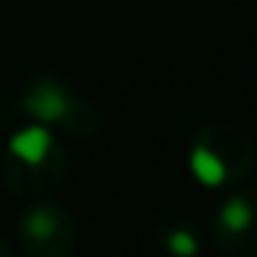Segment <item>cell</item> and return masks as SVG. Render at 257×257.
Wrapping results in <instances>:
<instances>
[{
    "label": "cell",
    "mask_w": 257,
    "mask_h": 257,
    "mask_svg": "<svg viewBox=\"0 0 257 257\" xmlns=\"http://www.w3.org/2000/svg\"><path fill=\"white\" fill-rule=\"evenodd\" d=\"M23 105L36 122L42 124H61L69 133L89 136L97 127V113L80 97H75L61 80L36 78L23 97Z\"/></svg>",
    "instance_id": "cell-2"
},
{
    "label": "cell",
    "mask_w": 257,
    "mask_h": 257,
    "mask_svg": "<svg viewBox=\"0 0 257 257\" xmlns=\"http://www.w3.org/2000/svg\"><path fill=\"white\" fill-rule=\"evenodd\" d=\"M224 229L229 232H243L246 227L251 224V210L243 199H229L227 205L221 207V216H218Z\"/></svg>",
    "instance_id": "cell-5"
},
{
    "label": "cell",
    "mask_w": 257,
    "mask_h": 257,
    "mask_svg": "<svg viewBox=\"0 0 257 257\" xmlns=\"http://www.w3.org/2000/svg\"><path fill=\"white\" fill-rule=\"evenodd\" d=\"M0 257H14V251H12V246L6 243V240L0 238Z\"/></svg>",
    "instance_id": "cell-7"
},
{
    "label": "cell",
    "mask_w": 257,
    "mask_h": 257,
    "mask_svg": "<svg viewBox=\"0 0 257 257\" xmlns=\"http://www.w3.org/2000/svg\"><path fill=\"white\" fill-rule=\"evenodd\" d=\"M191 166H194V174L205 185H218L224 180V163H221V158L213 155L207 147H196L194 155H191Z\"/></svg>",
    "instance_id": "cell-4"
},
{
    "label": "cell",
    "mask_w": 257,
    "mask_h": 257,
    "mask_svg": "<svg viewBox=\"0 0 257 257\" xmlns=\"http://www.w3.org/2000/svg\"><path fill=\"white\" fill-rule=\"evenodd\" d=\"M20 246L28 257H69L78 243V227L69 210L53 202H36L20 218Z\"/></svg>",
    "instance_id": "cell-1"
},
{
    "label": "cell",
    "mask_w": 257,
    "mask_h": 257,
    "mask_svg": "<svg viewBox=\"0 0 257 257\" xmlns=\"http://www.w3.org/2000/svg\"><path fill=\"white\" fill-rule=\"evenodd\" d=\"M67 158L58 155L45 163H20L12 158H3V183L17 196H42L56 188L64 177Z\"/></svg>",
    "instance_id": "cell-3"
},
{
    "label": "cell",
    "mask_w": 257,
    "mask_h": 257,
    "mask_svg": "<svg viewBox=\"0 0 257 257\" xmlns=\"http://www.w3.org/2000/svg\"><path fill=\"white\" fill-rule=\"evenodd\" d=\"M166 249L174 257H194L196 254V240L188 229H172L166 235Z\"/></svg>",
    "instance_id": "cell-6"
}]
</instances>
